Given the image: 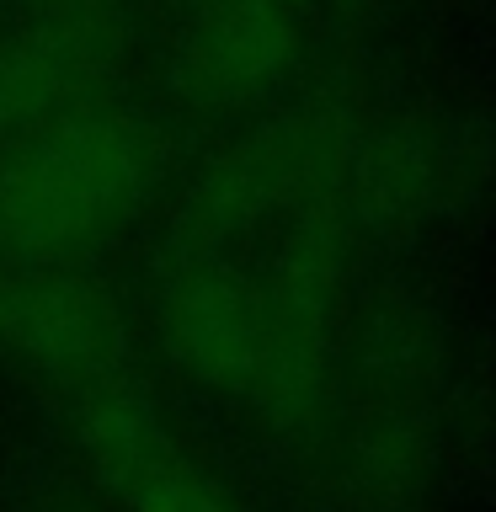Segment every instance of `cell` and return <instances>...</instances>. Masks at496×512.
Returning a JSON list of instances; mask_svg holds the SVG:
<instances>
[{"label":"cell","instance_id":"obj_1","mask_svg":"<svg viewBox=\"0 0 496 512\" xmlns=\"http://www.w3.org/2000/svg\"><path fill=\"white\" fill-rule=\"evenodd\" d=\"M166 171L160 128L91 102L0 139V267H64L150 203Z\"/></svg>","mask_w":496,"mask_h":512},{"label":"cell","instance_id":"obj_2","mask_svg":"<svg viewBox=\"0 0 496 512\" xmlns=\"http://www.w3.org/2000/svg\"><path fill=\"white\" fill-rule=\"evenodd\" d=\"M75 432L91 475L123 512H246L176 448L123 374L75 390Z\"/></svg>","mask_w":496,"mask_h":512},{"label":"cell","instance_id":"obj_4","mask_svg":"<svg viewBox=\"0 0 496 512\" xmlns=\"http://www.w3.org/2000/svg\"><path fill=\"white\" fill-rule=\"evenodd\" d=\"M0 352L75 395L118 374L123 326L102 288L70 267H0Z\"/></svg>","mask_w":496,"mask_h":512},{"label":"cell","instance_id":"obj_3","mask_svg":"<svg viewBox=\"0 0 496 512\" xmlns=\"http://www.w3.org/2000/svg\"><path fill=\"white\" fill-rule=\"evenodd\" d=\"M315 0H176L171 80L198 107H240L288 70Z\"/></svg>","mask_w":496,"mask_h":512}]
</instances>
